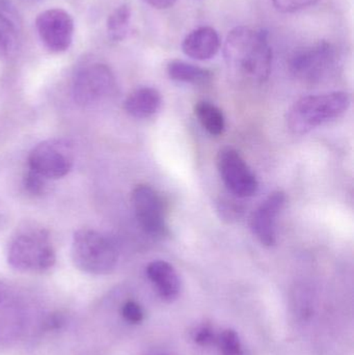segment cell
<instances>
[{"label": "cell", "instance_id": "6da1fadb", "mask_svg": "<svg viewBox=\"0 0 354 355\" xmlns=\"http://www.w3.org/2000/svg\"><path fill=\"white\" fill-rule=\"evenodd\" d=\"M224 55L231 72L249 83H265L272 72V50L267 35L251 27H235L229 33Z\"/></svg>", "mask_w": 354, "mask_h": 355}, {"label": "cell", "instance_id": "7a4b0ae2", "mask_svg": "<svg viewBox=\"0 0 354 355\" xmlns=\"http://www.w3.org/2000/svg\"><path fill=\"white\" fill-rule=\"evenodd\" d=\"M351 106V97L344 92L307 96L295 102L287 116L289 129L295 135H306L317 127L338 119Z\"/></svg>", "mask_w": 354, "mask_h": 355}, {"label": "cell", "instance_id": "3957f363", "mask_svg": "<svg viewBox=\"0 0 354 355\" xmlns=\"http://www.w3.org/2000/svg\"><path fill=\"white\" fill-rule=\"evenodd\" d=\"M55 250L49 234L41 227H26L10 240L8 262L23 272H44L55 264Z\"/></svg>", "mask_w": 354, "mask_h": 355}, {"label": "cell", "instance_id": "277c9868", "mask_svg": "<svg viewBox=\"0 0 354 355\" xmlns=\"http://www.w3.org/2000/svg\"><path fill=\"white\" fill-rule=\"evenodd\" d=\"M71 256L79 270L89 275H108L118 264V254L108 238L94 230L82 229L73 236Z\"/></svg>", "mask_w": 354, "mask_h": 355}, {"label": "cell", "instance_id": "5b68a950", "mask_svg": "<svg viewBox=\"0 0 354 355\" xmlns=\"http://www.w3.org/2000/svg\"><path fill=\"white\" fill-rule=\"evenodd\" d=\"M74 148L67 139H48L35 146L28 156L29 170L47 180L67 176L74 164Z\"/></svg>", "mask_w": 354, "mask_h": 355}, {"label": "cell", "instance_id": "8992f818", "mask_svg": "<svg viewBox=\"0 0 354 355\" xmlns=\"http://www.w3.org/2000/svg\"><path fill=\"white\" fill-rule=\"evenodd\" d=\"M116 87L114 73L107 66L91 64L77 73L73 83V95L78 105L93 107L109 99Z\"/></svg>", "mask_w": 354, "mask_h": 355}, {"label": "cell", "instance_id": "52a82bcc", "mask_svg": "<svg viewBox=\"0 0 354 355\" xmlns=\"http://www.w3.org/2000/svg\"><path fill=\"white\" fill-rule=\"evenodd\" d=\"M336 48L326 41H320L297 52L290 62L292 74L306 83H318L326 78L336 67Z\"/></svg>", "mask_w": 354, "mask_h": 355}, {"label": "cell", "instance_id": "ba28073f", "mask_svg": "<svg viewBox=\"0 0 354 355\" xmlns=\"http://www.w3.org/2000/svg\"><path fill=\"white\" fill-rule=\"evenodd\" d=\"M218 173L231 193L239 198L253 196L259 188L257 178L238 151L227 147L218 154Z\"/></svg>", "mask_w": 354, "mask_h": 355}, {"label": "cell", "instance_id": "9c48e42d", "mask_svg": "<svg viewBox=\"0 0 354 355\" xmlns=\"http://www.w3.org/2000/svg\"><path fill=\"white\" fill-rule=\"evenodd\" d=\"M133 209L141 229L152 237H163L168 233L163 202L151 186L141 184L133 189Z\"/></svg>", "mask_w": 354, "mask_h": 355}, {"label": "cell", "instance_id": "30bf717a", "mask_svg": "<svg viewBox=\"0 0 354 355\" xmlns=\"http://www.w3.org/2000/svg\"><path fill=\"white\" fill-rule=\"evenodd\" d=\"M39 39L49 51L60 53L70 48L74 35V21L62 8L44 10L35 20Z\"/></svg>", "mask_w": 354, "mask_h": 355}, {"label": "cell", "instance_id": "8fae6325", "mask_svg": "<svg viewBox=\"0 0 354 355\" xmlns=\"http://www.w3.org/2000/svg\"><path fill=\"white\" fill-rule=\"evenodd\" d=\"M286 202L285 192L274 191L270 193L251 216V229L260 243L264 246H274L276 242V217L284 208Z\"/></svg>", "mask_w": 354, "mask_h": 355}, {"label": "cell", "instance_id": "7c38bea8", "mask_svg": "<svg viewBox=\"0 0 354 355\" xmlns=\"http://www.w3.org/2000/svg\"><path fill=\"white\" fill-rule=\"evenodd\" d=\"M220 49V37L218 31L210 26H202L185 37L182 50L185 55L197 60H208Z\"/></svg>", "mask_w": 354, "mask_h": 355}, {"label": "cell", "instance_id": "4fadbf2b", "mask_svg": "<svg viewBox=\"0 0 354 355\" xmlns=\"http://www.w3.org/2000/svg\"><path fill=\"white\" fill-rule=\"evenodd\" d=\"M147 275L162 300L172 302L178 297L181 291L180 277L170 263L161 260L153 261L148 265Z\"/></svg>", "mask_w": 354, "mask_h": 355}, {"label": "cell", "instance_id": "5bb4252c", "mask_svg": "<svg viewBox=\"0 0 354 355\" xmlns=\"http://www.w3.org/2000/svg\"><path fill=\"white\" fill-rule=\"evenodd\" d=\"M162 98L159 92L153 87H145L135 89L125 100L127 114L135 119H148L154 116L161 106Z\"/></svg>", "mask_w": 354, "mask_h": 355}, {"label": "cell", "instance_id": "9a60e30c", "mask_svg": "<svg viewBox=\"0 0 354 355\" xmlns=\"http://www.w3.org/2000/svg\"><path fill=\"white\" fill-rule=\"evenodd\" d=\"M166 72L172 80L195 85H206L212 79L211 71L180 60H170Z\"/></svg>", "mask_w": 354, "mask_h": 355}, {"label": "cell", "instance_id": "2e32d148", "mask_svg": "<svg viewBox=\"0 0 354 355\" xmlns=\"http://www.w3.org/2000/svg\"><path fill=\"white\" fill-rule=\"evenodd\" d=\"M195 112L202 127L209 135L218 137L224 133L226 128L224 114L214 104L207 101L199 102L195 105Z\"/></svg>", "mask_w": 354, "mask_h": 355}, {"label": "cell", "instance_id": "e0dca14e", "mask_svg": "<svg viewBox=\"0 0 354 355\" xmlns=\"http://www.w3.org/2000/svg\"><path fill=\"white\" fill-rule=\"evenodd\" d=\"M131 8L124 3L116 8L108 17L107 31L110 39L120 42L126 37L130 26Z\"/></svg>", "mask_w": 354, "mask_h": 355}, {"label": "cell", "instance_id": "ac0fdd59", "mask_svg": "<svg viewBox=\"0 0 354 355\" xmlns=\"http://www.w3.org/2000/svg\"><path fill=\"white\" fill-rule=\"evenodd\" d=\"M17 29L12 21L0 12V58L10 55L16 48Z\"/></svg>", "mask_w": 354, "mask_h": 355}, {"label": "cell", "instance_id": "d6986e66", "mask_svg": "<svg viewBox=\"0 0 354 355\" xmlns=\"http://www.w3.org/2000/svg\"><path fill=\"white\" fill-rule=\"evenodd\" d=\"M222 355H242V345L238 334L232 329L224 331L218 339Z\"/></svg>", "mask_w": 354, "mask_h": 355}, {"label": "cell", "instance_id": "ffe728a7", "mask_svg": "<svg viewBox=\"0 0 354 355\" xmlns=\"http://www.w3.org/2000/svg\"><path fill=\"white\" fill-rule=\"evenodd\" d=\"M24 186L29 193L42 196L47 190V179L29 170L24 177Z\"/></svg>", "mask_w": 354, "mask_h": 355}, {"label": "cell", "instance_id": "44dd1931", "mask_svg": "<svg viewBox=\"0 0 354 355\" xmlns=\"http://www.w3.org/2000/svg\"><path fill=\"white\" fill-rule=\"evenodd\" d=\"M319 0H272L276 10L282 12H294L310 8Z\"/></svg>", "mask_w": 354, "mask_h": 355}, {"label": "cell", "instance_id": "7402d4cb", "mask_svg": "<svg viewBox=\"0 0 354 355\" xmlns=\"http://www.w3.org/2000/svg\"><path fill=\"white\" fill-rule=\"evenodd\" d=\"M122 316L124 317L127 322L139 324V323L143 322V318H145V312H143L141 304L133 302V300H129V302H125L124 306H122Z\"/></svg>", "mask_w": 354, "mask_h": 355}, {"label": "cell", "instance_id": "603a6c76", "mask_svg": "<svg viewBox=\"0 0 354 355\" xmlns=\"http://www.w3.org/2000/svg\"><path fill=\"white\" fill-rule=\"evenodd\" d=\"M193 340L199 345L208 346L215 341V335H214L211 327L208 325H202V327H197L193 333Z\"/></svg>", "mask_w": 354, "mask_h": 355}, {"label": "cell", "instance_id": "cb8c5ba5", "mask_svg": "<svg viewBox=\"0 0 354 355\" xmlns=\"http://www.w3.org/2000/svg\"><path fill=\"white\" fill-rule=\"evenodd\" d=\"M143 1L158 10H166V8H172L176 3L177 0H143Z\"/></svg>", "mask_w": 354, "mask_h": 355}, {"label": "cell", "instance_id": "d4e9b609", "mask_svg": "<svg viewBox=\"0 0 354 355\" xmlns=\"http://www.w3.org/2000/svg\"><path fill=\"white\" fill-rule=\"evenodd\" d=\"M6 289H4L2 286H0V306H1L2 302H3V300H6Z\"/></svg>", "mask_w": 354, "mask_h": 355}, {"label": "cell", "instance_id": "484cf974", "mask_svg": "<svg viewBox=\"0 0 354 355\" xmlns=\"http://www.w3.org/2000/svg\"><path fill=\"white\" fill-rule=\"evenodd\" d=\"M147 355H174L172 354H168V352H153V354H150Z\"/></svg>", "mask_w": 354, "mask_h": 355}]
</instances>
